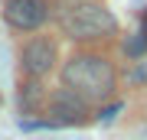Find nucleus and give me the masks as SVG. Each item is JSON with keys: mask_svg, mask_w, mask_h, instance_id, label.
<instances>
[{"mask_svg": "<svg viewBox=\"0 0 147 140\" xmlns=\"http://www.w3.org/2000/svg\"><path fill=\"white\" fill-rule=\"evenodd\" d=\"M115 68L105 56H95V52H79V56H72L69 62L62 65V88L75 91L79 98L85 101H108L111 94H115Z\"/></svg>", "mask_w": 147, "mask_h": 140, "instance_id": "obj_1", "label": "nucleus"}, {"mask_svg": "<svg viewBox=\"0 0 147 140\" xmlns=\"http://www.w3.org/2000/svg\"><path fill=\"white\" fill-rule=\"evenodd\" d=\"M56 23L69 39H79V42L105 39L118 33L115 13L105 10L101 3H95V0H62V3H56Z\"/></svg>", "mask_w": 147, "mask_h": 140, "instance_id": "obj_2", "label": "nucleus"}, {"mask_svg": "<svg viewBox=\"0 0 147 140\" xmlns=\"http://www.w3.org/2000/svg\"><path fill=\"white\" fill-rule=\"evenodd\" d=\"M46 114L42 121H20V127L26 130H39V127H72V124H85L88 121V101L79 98L75 91L69 88H56L49 94Z\"/></svg>", "mask_w": 147, "mask_h": 140, "instance_id": "obj_3", "label": "nucleus"}, {"mask_svg": "<svg viewBox=\"0 0 147 140\" xmlns=\"http://www.w3.org/2000/svg\"><path fill=\"white\" fill-rule=\"evenodd\" d=\"M20 68L23 75L39 82L42 75H49L56 68V42L49 36H30L20 49Z\"/></svg>", "mask_w": 147, "mask_h": 140, "instance_id": "obj_4", "label": "nucleus"}, {"mask_svg": "<svg viewBox=\"0 0 147 140\" xmlns=\"http://www.w3.org/2000/svg\"><path fill=\"white\" fill-rule=\"evenodd\" d=\"M3 20L16 33H33L49 20L46 0H3Z\"/></svg>", "mask_w": 147, "mask_h": 140, "instance_id": "obj_5", "label": "nucleus"}, {"mask_svg": "<svg viewBox=\"0 0 147 140\" xmlns=\"http://www.w3.org/2000/svg\"><path fill=\"white\" fill-rule=\"evenodd\" d=\"M46 104H49V94L42 91L39 82H26V85H20V111H23V114L46 111Z\"/></svg>", "mask_w": 147, "mask_h": 140, "instance_id": "obj_6", "label": "nucleus"}, {"mask_svg": "<svg viewBox=\"0 0 147 140\" xmlns=\"http://www.w3.org/2000/svg\"><path fill=\"white\" fill-rule=\"evenodd\" d=\"M124 52H127L131 59H137V56H144V52H147V20H144L141 29L134 33V39H127V42H124Z\"/></svg>", "mask_w": 147, "mask_h": 140, "instance_id": "obj_7", "label": "nucleus"}, {"mask_svg": "<svg viewBox=\"0 0 147 140\" xmlns=\"http://www.w3.org/2000/svg\"><path fill=\"white\" fill-rule=\"evenodd\" d=\"M118 111H121V104H111V108H105V111H98V117H101V121H111V117L118 114Z\"/></svg>", "mask_w": 147, "mask_h": 140, "instance_id": "obj_8", "label": "nucleus"}]
</instances>
